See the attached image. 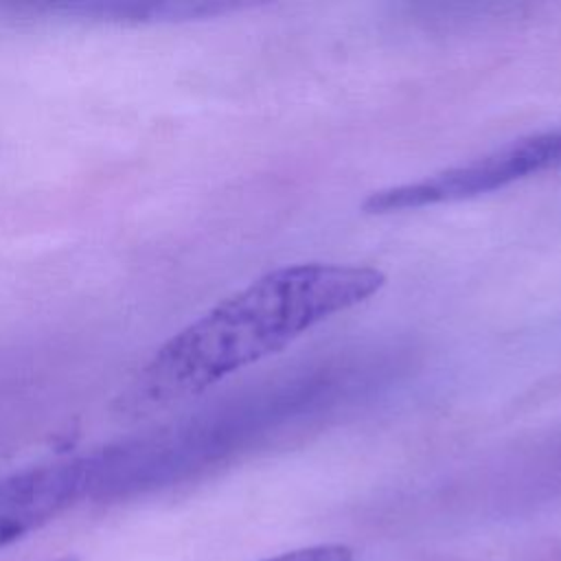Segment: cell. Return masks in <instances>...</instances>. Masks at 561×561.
Segmentation results:
<instances>
[{"mask_svg": "<svg viewBox=\"0 0 561 561\" xmlns=\"http://www.w3.org/2000/svg\"><path fill=\"white\" fill-rule=\"evenodd\" d=\"M77 462L26 469L0 480V548L31 535L61 513L81 491Z\"/></svg>", "mask_w": 561, "mask_h": 561, "instance_id": "obj_2", "label": "cell"}, {"mask_svg": "<svg viewBox=\"0 0 561 561\" xmlns=\"http://www.w3.org/2000/svg\"><path fill=\"white\" fill-rule=\"evenodd\" d=\"M261 561H355V550L346 543H313Z\"/></svg>", "mask_w": 561, "mask_h": 561, "instance_id": "obj_3", "label": "cell"}, {"mask_svg": "<svg viewBox=\"0 0 561 561\" xmlns=\"http://www.w3.org/2000/svg\"><path fill=\"white\" fill-rule=\"evenodd\" d=\"M386 274L368 265L296 263L272 270L175 333L116 401L149 414L191 399L228 375L377 294Z\"/></svg>", "mask_w": 561, "mask_h": 561, "instance_id": "obj_1", "label": "cell"}, {"mask_svg": "<svg viewBox=\"0 0 561 561\" xmlns=\"http://www.w3.org/2000/svg\"><path fill=\"white\" fill-rule=\"evenodd\" d=\"M53 561H79L77 557H59V559H53Z\"/></svg>", "mask_w": 561, "mask_h": 561, "instance_id": "obj_4", "label": "cell"}]
</instances>
